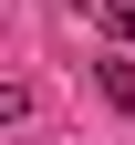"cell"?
I'll return each instance as SVG.
<instances>
[{
    "label": "cell",
    "mask_w": 135,
    "mask_h": 145,
    "mask_svg": "<svg viewBox=\"0 0 135 145\" xmlns=\"http://www.w3.org/2000/svg\"><path fill=\"white\" fill-rule=\"evenodd\" d=\"M94 83H104V104H114V114H135V62H94Z\"/></svg>",
    "instance_id": "1"
},
{
    "label": "cell",
    "mask_w": 135,
    "mask_h": 145,
    "mask_svg": "<svg viewBox=\"0 0 135 145\" xmlns=\"http://www.w3.org/2000/svg\"><path fill=\"white\" fill-rule=\"evenodd\" d=\"M94 10H104V31H114L125 52H135V0H94Z\"/></svg>",
    "instance_id": "2"
}]
</instances>
